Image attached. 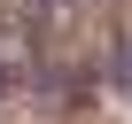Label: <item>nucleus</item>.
<instances>
[{
	"label": "nucleus",
	"instance_id": "f257e3e1",
	"mask_svg": "<svg viewBox=\"0 0 132 124\" xmlns=\"http://www.w3.org/2000/svg\"><path fill=\"white\" fill-rule=\"evenodd\" d=\"M47 78V31L31 23V16H0V93H31Z\"/></svg>",
	"mask_w": 132,
	"mask_h": 124
},
{
	"label": "nucleus",
	"instance_id": "f03ea898",
	"mask_svg": "<svg viewBox=\"0 0 132 124\" xmlns=\"http://www.w3.org/2000/svg\"><path fill=\"white\" fill-rule=\"evenodd\" d=\"M117 85H124V93H132V47H124V54H117Z\"/></svg>",
	"mask_w": 132,
	"mask_h": 124
}]
</instances>
